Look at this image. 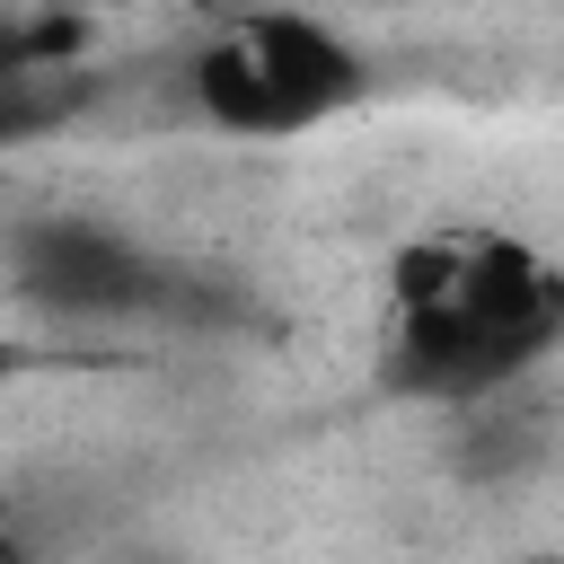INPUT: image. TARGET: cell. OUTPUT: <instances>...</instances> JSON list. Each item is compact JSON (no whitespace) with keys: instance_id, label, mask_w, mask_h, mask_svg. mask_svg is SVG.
Masks as SVG:
<instances>
[{"instance_id":"cell-1","label":"cell","mask_w":564,"mask_h":564,"mask_svg":"<svg viewBox=\"0 0 564 564\" xmlns=\"http://www.w3.org/2000/svg\"><path fill=\"white\" fill-rule=\"evenodd\" d=\"M564 344V264L502 229H423L388 264L379 388L405 405L467 414L511 397Z\"/></svg>"},{"instance_id":"cell-2","label":"cell","mask_w":564,"mask_h":564,"mask_svg":"<svg viewBox=\"0 0 564 564\" xmlns=\"http://www.w3.org/2000/svg\"><path fill=\"white\" fill-rule=\"evenodd\" d=\"M185 88H194L203 123H220L238 141H291V132L352 115L370 97V62L317 9L273 0V9H247L238 26L203 35L185 62Z\"/></svg>"},{"instance_id":"cell-3","label":"cell","mask_w":564,"mask_h":564,"mask_svg":"<svg viewBox=\"0 0 564 564\" xmlns=\"http://www.w3.org/2000/svg\"><path fill=\"white\" fill-rule=\"evenodd\" d=\"M0 273H9L18 300L53 308V317H132V308H159L167 300V264L132 229L88 220V212L9 220L0 229Z\"/></svg>"},{"instance_id":"cell-4","label":"cell","mask_w":564,"mask_h":564,"mask_svg":"<svg viewBox=\"0 0 564 564\" xmlns=\"http://www.w3.org/2000/svg\"><path fill=\"white\" fill-rule=\"evenodd\" d=\"M97 70H26V79H0V150L9 141H35V132H62L70 115H88L97 106Z\"/></svg>"},{"instance_id":"cell-5","label":"cell","mask_w":564,"mask_h":564,"mask_svg":"<svg viewBox=\"0 0 564 564\" xmlns=\"http://www.w3.org/2000/svg\"><path fill=\"white\" fill-rule=\"evenodd\" d=\"M79 53H88V18H70V9H44V18L0 9V79H26V70H70Z\"/></svg>"},{"instance_id":"cell-6","label":"cell","mask_w":564,"mask_h":564,"mask_svg":"<svg viewBox=\"0 0 564 564\" xmlns=\"http://www.w3.org/2000/svg\"><path fill=\"white\" fill-rule=\"evenodd\" d=\"M26 361H35V352H26V344H18V335H9V326H0V388H9V379H18V370H26Z\"/></svg>"},{"instance_id":"cell-7","label":"cell","mask_w":564,"mask_h":564,"mask_svg":"<svg viewBox=\"0 0 564 564\" xmlns=\"http://www.w3.org/2000/svg\"><path fill=\"white\" fill-rule=\"evenodd\" d=\"M0 529H18V494L9 485H0Z\"/></svg>"}]
</instances>
